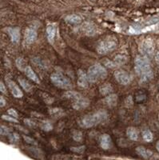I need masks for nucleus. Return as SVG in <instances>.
Returning a JSON list of instances; mask_svg holds the SVG:
<instances>
[{
    "mask_svg": "<svg viewBox=\"0 0 159 160\" xmlns=\"http://www.w3.org/2000/svg\"><path fill=\"white\" fill-rule=\"evenodd\" d=\"M134 64L136 73L140 77L139 83H147L153 78V70L150 67L149 58L146 56L137 55L135 58Z\"/></svg>",
    "mask_w": 159,
    "mask_h": 160,
    "instance_id": "nucleus-1",
    "label": "nucleus"
},
{
    "mask_svg": "<svg viewBox=\"0 0 159 160\" xmlns=\"http://www.w3.org/2000/svg\"><path fill=\"white\" fill-rule=\"evenodd\" d=\"M108 118L107 112L105 111H98L93 113L91 114H88L82 119L79 121V126L83 128H91L93 126L98 125L105 122Z\"/></svg>",
    "mask_w": 159,
    "mask_h": 160,
    "instance_id": "nucleus-2",
    "label": "nucleus"
},
{
    "mask_svg": "<svg viewBox=\"0 0 159 160\" xmlns=\"http://www.w3.org/2000/svg\"><path fill=\"white\" fill-rule=\"evenodd\" d=\"M107 76V71L103 66L96 63L88 69L87 77L90 83H95L99 80L105 79Z\"/></svg>",
    "mask_w": 159,
    "mask_h": 160,
    "instance_id": "nucleus-3",
    "label": "nucleus"
},
{
    "mask_svg": "<svg viewBox=\"0 0 159 160\" xmlns=\"http://www.w3.org/2000/svg\"><path fill=\"white\" fill-rule=\"evenodd\" d=\"M51 80L54 86H56L57 87L61 88V89L70 90L73 87L71 80L61 73H53L51 75Z\"/></svg>",
    "mask_w": 159,
    "mask_h": 160,
    "instance_id": "nucleus-4",
    "label": "nucleus"
},
{
    "mask_svg": "<svg viewBox=\"0 0 159 160\" xmlns=\"http://www.w3.org/2000/svg\"><path fill=\"white\" fill-rule=\"evenodd\" d=\"M116 46H117V43L114 40H110V39L105 40V41L101 42L100 43L98 44L97 51L100 55H105L110 51H114L116 48Z\"/></svg>",
    "mask_w": 159,
    "mask_h": 160,
    "instance_id": "nucleus-5",
    "label": "nucleus"
},
{
    "mask_svg": "<svg viewBox=\"0 0 159 160\" xmlns=\"http://www.w3.org/2000/svg\"><path fill=\"white\" fill-rule=\"evenodd\" d=\"M114 77L117 83L122 85H128L131 82V76L124 70H116Z\"/></svg>",
    "mask_w": 159,
    "mask_h": 160,
    "instance_id": "nucleus-6",
    "label": "nucleus"
},
{
    "mask_svg": "<svg viewBox=\"0 0 159 160\" xmlns=\"http://www.w3.org/2000/svg\"><path fill=\"white\" fill-rule=\"evenodd\" d=\"M154 43L151 39H146L142 44V51L145 56L151 57L154 54Z\"/></svg>",
    "mask_w": 159,
    "mask_h": 160,
    "instance_id": "nucleus-7",
    "label": "nucleus"
},
{
    "mask_svg": "<svg viewBox=\"0 0 159 160\" xmlns=\"http://www.w3.org/2000/svg\"><path fill=\"white\" fill-rule=\"evenodd\" d=\"M7 83L9 88H10V92H11L14 97L16 98V99H20V98L22 97L23 94H22V90H20L19 87H18L17 84L15 82H13L12 80L7 79Z\"/></svg>",
    "mask_w": 159,
    "mask_h": 160,
    "instance_id": "nucleus-8",
    "label": "nucleus"
},
{
    "mask_svg": "<svg viewBox=\"0 0 159 160\" xmlns=\"http://www.w3.org/2000/svg\"><path fill=\"white\" fill-rule=\"evenodd\" d=\"M78 85L82 88L88 87L89 79L87 77V74L82 70H78Z\"/></svg>",
    "mask_w": 159,
    "mask_h": 160,
    "instance_id": "nucleus-9",
    "label": "nucleus"
},
{
    "mask_svg": "<svg viewBox=\"0 0 159 160\" xmlns=\"http://www.w3.org/2000/svg\"><path fill=\"white\" fill-rule=\"evenodd\" d=\"M25 41L27 44L34 43L37 39V32L33 28H27L24 34Z\"/></svg>",
    "mask_w": 159,
    "mask_h": 160,
    "instance_id": "nucleus-10",
    "label": "nucleus"
},
{
    "mask_svg": "<svg viewBox=\"0 0 159 160\" xmlns=\"http://www.w3.org/2000/svg\"><path fill=\"white\" fill-rule=\"evenodd\" d=\"M100 146L103 150H109L112 147V139L110 135L103 134L100 137Z\"/></svg>",
    "mask_w": 159,
    "mask_h": 160,
    "instance_id": "nucleus-11",
    "label": "nucleus"
},
{
    "mask_svg": "<svg viewBox=\"0 0 159 160\" xmlns=\"http://www.w3.org/2000/svg\"><path fill=\"white\" fill-rule=\"evenodd\" d=\"M90 105V100L87 99L86 98H84L83 96L78 99L74 101L73 104V108L74 110H81L84 109V108H86Z\"/></svg>",
    "mask_w": 159,
    "mask_h": 160,
    "instance_id": "nucleus-12",
    "label": "nucleus"
},
{
    "mask_svg": "<svg viewBox=\"0 0 159 160\" xmlns=\"http://www.w3.org/2000/svg\"><path fill=\"white\" fill-rule=\"evenodd\" d=\"M7 31L10 38V40L13 43H17L20 39V29L19 27H13V28H7Z\"/></svg>",
    "mask_w": 159,
    "mask_h": 160,
    "instance_id": "nucleus-13",
    "label": "nucleus"
},
{
    "mask_svg": "<svg viewBox=\"0 0 159 160\" xmlns=\"http://www.w3.org/2000/svg\"><path fill=\"white\" fill-rule=\"evenodd\" d=\"M117 100H118L117 95L116 94H111L108 95L103 99V102L108 107H114L117 104Z\"/></svg>",
    "mask_w": 159,
    "mask_h": 160,
    "instance_id": "nucleus-14",
    "label": "nucleus"
},
{
    "mask_svg": "<svg viewBox=\"0 0 159 160\" xmlns=\"http://www.w3.org/2000/svg\"><path fill=\"white\" fill-rule=\"evenodd\" d=\"M136 153H137V155H140V156H142V158H144V159H153V156L154 155V154L152 152L151 150H147L144 147H137L136 148Z\"/></svg>",
    "mask_w": 159,
    "mask_h": 160,
    "instance_id": "nucleus-15",
    "label": "nucleus"
},
{
    "mask_svg": "<svg viewBox=\"0 0 159 160\" xmlns=\"http://www.w3.org/2000/svg\"><path fill=\"white\" fill-rule=\"evenodd\" d=\"M57 26L55 23H51L47 26V39L49 40L50 43H52L54 41V39L56 35Z\"/></svg>",
    "mask_w": 159,
    "mask_h": 160,
    "instance_id": "nucleus-16",
    "label": "nucleus"
},
{
    "mask_svg": "<svg viewBox=\"0 0 159 160\" xmlns=\"http://www.w3.org/2000/svg\"><path fill=\"white\" fill-rule=\"evenodd\" d=\"M23 72L25 73V75H27V78H29L30 79H31L33 82L36 83H40V80H39V77H38V75L34 73V71L33 70L30 66L27 65V67L25 68V70Z\"/></svg>",
    "mask_w": 159,
    "mask_h": 160,
    "instance_id": "nucleus-17",
    "label": "nucleus"
},
{
    "mask_svg": "<svg viewBox=\"0 0 159 160\" xmlns=\"http://www.w3.org/2000/svg\"><path fill=\"white\" fill-rule=\"evenodd\" d=\"M49 114L54 119H60L64 116L65 111L63 109L59 108V107H53V108H49Z\"/></svg>",
    "mask_w": 159,
    "mask_h": 160,
    "instance_id": "nucleus-18",
    "label": "nucleus"
},
{
    "mask_svg": "<svg viewBox=\"0 0 159 160\" xmlns=\"http://www.w3.org/2000/svg\"><path fill=\"white\" fill-rule=\"evenodd\" d=\"M126 135L130 140L137 141L138 139V131L137 128L134 126H129L126 129Z\"/></svg>",
    "mask_w": 159,
    "mask_h": 160,
    "instance_id": "nucleus-19",
    "label": "nucleus"
},
{
    "mask_svg": "<svg viewBox=\"0 0 159 160\" xmlns=\"http://www.w3.org/2000/svg\"><path fill=\"white\" fill-rule=\"evenodd\" d=\"M66 22L68 24L71 25H78L82 22V19L80 16H78V15H68L67 17L65 19Z\"/></svg>",
    "mask_w": 159,
    "mask_h": 160,
    "instance_id": "nucleus-20",
    "label": "nucleus"
},
{
    "mask_svg": "<svg viewBox=\"0 0 159 160\" xmlns=\"http://www.w3.org/2000/svg\"><path fill=\"white\" fill-rule=\"evenodd\" d=\"M127 57L124 55H117V56H115L113 62H114L115 67H120V66L125 64L127 62Z\"/></svg>",
    "mask_w": 159,
    "mask_h": 160,
    "instance_id": "nucleus-21",
    "label": "nucleus"
},
{
    "mask_svg": "<svg viewBox=\"0 0 159 160\" xmlns=\"http://www.w3.org/2000/svg\"><path fill=\"white\" fill-rule=\"evenodd\" d=\"M113 91V87L110 83H104L99 87V92L101 95H110Z\"/></svg>",
    "mask_w": 159,
    "mask_h": 160,
    "instance_id": "nucleus-22",
    "label": "nucleus"
},
{
    "mask_svg": "<svg viewBox=\"0 0 159 160\" xmlns=\"http://www.w3.org/2000/svg\"><path fill=\"white\" fill-rule=\"evenodd\" d=\"M64 97L66 98V99H69L73 100V101H75V100L82 97V95L81 94H79V93L76 92V91L67 90V91L64 93Z\"/></svg>",
    "mask_w": 159,
    "mask_h": 160,
    "instance_id": "nucleus-23",
    "label": "nucleus"
},
{
    "mask_svg": "<svg viewBox=\"0 0 159 160\" xmlns=\"http://www.w3.org/2000/svg\"><path fill=\"white\" fill-rule=\"evenodd\" d=\"M19 83L22 87V89L27 91V92H30L32 90V85L30 83L26 80L25 79H22V78H19Z\"/></svg>",
    "mask_w": 159,
    "mask_h": 160,
    "instance_id": "nucleus-24",
    "label": "nucleus"
},
{
    "mask_svg": "<svg viewBox=\"0 0 159 160\" xmlns=\"http://www.w3.org/2000/svg\"><path fill=\"white\" fill-rule=\"evenodd\" d=\"M39 126H40V128L42 129V131H47V132L53 130V125L48 120H45V121L41 122V123L39 124Z\"/></svg>",
    "mask_w": 159,
    "mask_h": 160,
    "instance_id": "nucleus-25",
    "label": "nucleus"
},
{
    "mask_svg": "<svg viewBox=\"0 0 159 160\" xmlns=\"http://www.w3.org/2000/svg\"><path fill=\"white\" fill-rule=\"evenodd\" d=\"M15 64H16V67L19 68V70H20L21 71H24L25 68L27 67V66L26 61L22 58H18L15 61Z\"/></svg>",
    "mask_w": 159,
    "mask_h": 160,
    "instance_id": "nucleus-26",
    "label": "nucleus"
},
{
    "mask_svg": "<svg viewBox=\"0 0 159 160\" xmlns=\"http://www.w3.org/2000/svg\"><path fill=\"white\" fill-rule=\"evenodd\" d=\"M142 138L147 143H150L154 139V136H153V134L149 130H145L142 132Z\"/></svg>",
    "mask_w": 159,
    "mask_h": 160,
    "instance_id": "nucleus-27",
    "label": "nucleus"
},
{
    "mask_svg": "<svg viewBox=\"0 0 159 160\" xmlns=\"http://www.w3.org/2000/svg\"><path fill=\"white\" fill-rule=\"evenodd\" d=\"M72 138L76 142H81L83 138V135L80 131H74L72 133Z\"/></svg>",
    "mask_w": 159,
    "mask_h": 160,
    "instance_id": "nucleus-28",
    "label": "nucleus"
},
{
    "mask_svg": "<svg viewBox=\"0 0 159 160\" xmlns=\"http://www.w3.org/2000/svg\"><path fill=\"white\" fill-rule=\"evenodd\" d=\"M41 95H42V99L44 100V102H46L47 104H52V103L54 102V98L52 97L51 95H50L49 94H47V93H41Z\"/></svg>",
    "mask_w": 159,
    "mask_h": 160,
    "instance_id": "nucleus-29",
    "label": "nucleus"
},
{
    "mask_svg": "<svg viewBox=\"0 0 159 160\" xmlns=\"http://www.w3.org/2000/svg\"><path fill=\"white\" fill-rule=\"evenodd\" d=\"M70 150L74 153L77 154H82L86 150V146H79V147H70Z\"/></svg>",
    "mask_w": 159,
    "mask_h": 160,
    "instance_id": "nucleus-30",
    "label": "nucleus"
},
{
    "mask_svg": "<svg viewBox=\"0 0 159 160\" xmlns=\"http://www.w3.org/2000/svg\"><path fill=\"white\" fill-rule=\"evenodd\" d=\"M8 138L10 143H15L19 140V135L17 133H12L8 135Z\"/></svg>",
    "mask_w": 159,
    "mask_h": 160,
    "instance_id": "nucleus-31",
    "label": "nucleus"
},
{
    "mask_svg": "<svg viewBox=\"0 0 159 160\" xmlns=\"http://www.w3.org/2000/svg\"><path fill=\"white\" fill-rule=\"evenodd\" d=\"M2 119H4V120H6V121H8V122H10V123H19V121L17 120V119L16 118H15V117L11 116V115H5V114H3L2 115Z\"/></svg>",
    "mask_w": 159,
    "mask_h": 160,
    "instance_id": "nucleus-32",
    "label": "nucleus"
},
{
    "mask_svg": "<svg viewBox=\"0 0 159 160\" xmlns=\"http://www.w3.org/2000/svg\"><path fill=\"white\" fill-rule=\"evenodd\" d=\"M10 132V129L6 126L2 125L0 127V134L1 135H8Z\"/></svg>",
    "mask_w": 159,
    "mask_h": 160,
    "instance_id": "nucleus-33",
    "label": "nucleus"
},
{
    "mask_svg": "<svg viewBox=\"0 0 159 160\" xmlns=\"http://www.w3.org/2000/svg\"><path fill=\"white\" fill-rule=\"evenodd\" d=\"M125 107H128V108H130L134 105V101H133V97L131 95H129L126 99H125Z\"/></svg>",
    "mask_w": 159,
    "mask_h": 160,
    "instance_id": "nucleus-34",
    "label": "nucleus"
},
{
    "mask_svg": "<svg viewBox=\"0 0 159 160\" xmlns=\"http://www.w3.org/2000/svg\"><path fill=\"white\" fill-rule=\"evenodd\" d=\"M85 29H86V33L87 34H93L94 33V26H91L90 23H86L85 25Z\"/></svg>",
    "mask_w": 159,
    "mask_h": 160,
    "instance_id": "nucleus-35",
    "label": "nucleus"
},
{
    "mask_svg": "<svg viewBox=\"0 0 159 160\" xmlns=\"http://www.w3.org/2000/svg\"><path fill=\"white\" fill-rule=\"evenodd\" d=\"M22 138H23V139L25 140V142H27V143H29V144H31V145H37V144H38V143L34 140V138H30L29 136L22 135Z\"/></svg>",
    "mask_w": 159,
    "mask_h": 160,
    "instance_id": "nucleus-36",
    "label": "nucleus"
},
{
    "mask_svg": "<svg viewBox=\"0 0 159 160\" xmlns=\"http://www.w3.org/2000/svg\"><path fill=\"white\" fill-rule=\"evenodd\" d=\"M103 65L105 66V67H109V68L115 67L114 64V62L111 60H109L108 58H105V59L103 61Z\"/></svg>",
    "mask_w": 159,
    "mask_h": 160,
    "instance_id": "nucleus-37",
    "label": "nucleus"
},
{
    "mask_svg": "<svg viewBox=\"0 0 159 160\" xmlns=\"http://www.w3.org/2000/svg\"><path fill=\"white\" fill-rule=\"evenodd\" d=\"M24 123L27 125V126H28L29 127H34V126H36V123L34 121H33V120H31V119H24Z\"/></svg>",
    "mask_w": 159,
    "mask_h": 160,
    "instance_id": "nucleus-38",
    "label": "nucleus"
},
{
    "mask_svg": "<svg viewBox=\"0 0 159 160\" xmlns=\"http://www.w3.org/2000/svg\"><path fill=\"white\" fill-rule=\"evenodd\" d=\"M8 114H10V115H11V116L15 117V118H16L17 119L18 117H19V114H18V112L15 111V109H13V108H10V109H9L7 111Z\"/></svg>",
    "mask_w": 159,
    "mask_h": 160,
    "instance_id": "nucleus-39",
    "label": "nucleus"
},
{
    "mask_svg": "<svg viewBox=\"0 0 159 160\" xmlns=\"http://www.w3.org/2000/svg\"><path fill=\"white\" fill-rule=\"evenodd\" d=\"M0 91L3 94H7V89H6V87L4 86V83L1 81L0 83Z\"/></svg>",
    "mask_w": 159,
    "mask_h": 160,
    "instance_id": "nucleus-40",
    "label": "nucleus"
},
{
    "mask_svg": "<svg viewBox=\"0 0 159 160\" xmlns=\"http://www.w3.org/2000/svg\"><path fill=\"white\" fill-rule=\"evenodd\" d=\"M6 103H7V102H6V100L4 99V98H3V96H0V107H4L6 105Z\"/></svg>",
    "mask_w": 159,
    "mask_h": 160,
    "instance_id": "nucleus-41",
    "label": "nucleus"
},
{
    "mask_svg": "<svg viewBox=\"0 0 159 160\" xmlns=\"http://www.w3.org/2000/svg\"><path fill=\"white\" fill-rule=\"evenodd\" d=\"M15 127L19 129V130H20L21 131H23V132H25V133H27V134L28 133V131H27V130H26V129H25L24 127H22V126H15Z\"/></svg>",
    "mask_w": 159,
    "mask_h": 160,
    "instance_id": "nucleus-42",
    "label": "nucleus"
},
{
    "mask_svg": "<svg viewBox=\"0 0 159 160\" xmlns=\"http://www.w3.org/2000/svg\"><path fill=\"white\" fill-rule=\"evenodd\" d=\"M155 58H156L157 63H159V52H158V53H157L156 56H155Z\"/></svg>",
    "mask_w": 159,
    "mask_h": 160,
    "instance_id": "nucleus-43",
    "label": "nucleus"
},
{
    "mask_svg": "<svg viewBox=\"0 0 159 160\" xmlns=\"http://www.w3.org/2000/svg\"><path fill=\"white\" fill-rule=\"evenodd\" d=\"M156 148H157V150H158V152H159V141L156 144Z\"/></svg>",
    "mask_w": 159,
    "mask_h": 160,
    "instance_id": "nucleus-44",
    "label": "nucleus"
},
{
    "mask_svg": "<svg viewBox=\"0 0 159 160\" xmlns=\"http://www.w3.org/2000/svg\"><path fill=\"white\" fill-rule=\"evenodd\" d=\"M89 1H91V2H93L94 3V2H95L96 0H89Z\"/></svg>",
    "mask_w": 159,
    "mask_h": 160,
    "instance_id": "nucleus-45",
    "label": "nucleus"
},
{
    "mask_svg": "<svg viewBox=\"0 0 159 160\" xmlns=\"http://www.w3.org/2000/svg\"><path fill=\"white\" fill-rule=\"evenodd\" d=\"M158 118H159V114H158Z\"/></svg>",
    "mask_w": 159,
    "mask_h": 160,
    "instance_id": "nucleus-46",
    "label": "nucleus"
}]
</instances>
